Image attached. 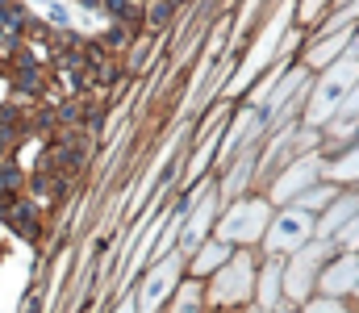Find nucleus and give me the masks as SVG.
I'll return each instance as SVG.
<instances>
[{"instance_id": "f3484780", "label": "nucleus", "mask_w": 359, "mask_h": 313, "mask_svg": "<svg viewBox=\"0 0 359 313\" xmlns=\"http://www.w3.org/2000/svg\"><path fill=\"white\" fill-rule=\"evenodd\" d=\"M347 42H351V29H347V34H343V29H339V34H330V42H322V46H313V50H309V63H313V67H322V63H339Z\"/></svg>"}, {"instance_id": "a211bd4d", "label": "nucleus", "mask_w": 359, "mask_h": 313, "mask_svg": "<svg viewBox=\"0 0 359 313\" xmlns=\"http://www.w3.org/2000/svg\"><path fill=\"white\" fill-rule=\"evenodd\" d=\"M96 42H100V46H104L109 55H117V59H126V46L134 42V34H130L126 25H113V21H109V29H104V34H96Z\"/></svg>"}, {"instance_id": "f03ea898", "label": "nucleus", "mask_w": 359, "mask_h": 313, "mask_svg": "<svg viewBox=\"0 0 359 313\" xmlns=\"http://www.w3.org/2000/svg\"><path fill=\"white\" fill-rule=\"evenodd\" d=\"M355 88H359V59L355 55H343L339 63H330V67L313 80L309 101H305V125H309V130L330 125Z\"/></svg>"}, {"instance_id": "dca6fc26", "label": "nucleus", "mask_w": 359, "mask_h": 313, "mask_svg": "<svg viewBox=\"0 0 359 313\" xmlns=\"http://www.w3.org/2000/svg\"><path fill=\"white\" fill-rule=\"evenodd\" d=\"M251 167H255V142H251V146L243 151V159H238V163L230 167V176L222 180V193H230V197H238V193H243V188L251 184Z\"/></svg>"}, {"instance_id": "b1692460", "label": "nucleus", "mask_w": 359, "mask_h": 313, "mask_svg": "<svg viewBox=\"0 0 359 313\" xmlns=\"http://www.w3.org/2000/svg\"><path fill=\"white\" fill-rule=\"evenodd\" d=\"M271 313H297V305H288V301H284L280 309H271Z\"/></svg>"}, {"instance_id": "1a4fd4ad", "label": "nucleus", "mask_w": 359, "mask_h": 313, "mask_svg": "<svg viewBox=\"0 0 359 313\" xmlns=\"http://www.w3.org/2000/svg\"><path fill=\"white\" fill-rule=\"evenodd\" d=\"M0 221H4L17 238H25V242H38V238H42V230H46V213L34 205L29 197L0 201Z\"/></svg>"}, {"instance_id": "4be33fe9", "label": "nucleus", "mask_w": 359, "mask_h": 313, "mask_svg": "<svg viewBox=\"0 0 359 313\" xmlns=\"http://www.w3.org/2000/svg\"><path fill=\"white\" fill-rule=\"evenodd\" d=\"M334 246H339V251H359V217L334 238Z\"/></svg>"}, {"instance_id": "423d86ee", "label": "nucleus", "mask_w": 359, "mask_h": 313, "mask_svg": "<svg viewBox=\"0 0 359 313\" xmlns=\"http://www.w3.org/2000/svg\"><path fill=\"white\" fill-rule=\"evenodd\" d=\"M180 280H184V255H180V251L155 259L151 272L142 276L138 293H134V297H138V313H163L168 301H172V293L180 288Z\"/></svg>"}, {"instance_id": "4468645a", "label": "nucleus", "mask_w": 359, "mask_h": 313, "mask_svg": "<svg viewBox=\"0 0 359 313\" xmlns=\"http://www.w3.org/2000/svg\"><path fill=\"white\" fill-rule=\"evenodd\" d=\"M29 188V167H21L17 159H4L0 163V201H17L25 197Z\"/></svg>"}, {"instance_id": "ddd939ff", "label": "nucleus", "mask_w": 359, "mask_h": 313, "mask_svg": "<svg viewBox=\"0 0 359 313\" xmlns=\"http://www.w3.org/2000/svg\"><path fill=\"white\" fill-rule=\"evenodd\" d=\"M163 313H209V297H205V280H180V288L172 293Z\"/></svg>"}, {"instance_id": "20e7f679", "label": "nucleus", "mask_w": 359, "mask_h": 313, "mask_svg": "<svg viewBox=\"0 0 359 313\" xmlns=\"http://www.w3.org/2000/svg\"><path fill=\"white\" fill-rule=\"evenodd\" d=\"M271 217H276V213H271V201H268V197H238L234 205L217 217V234H213V238L230 242L234 251H247V246L264 242V234H268Z\"/></svg>"}, {"instance_id": "412c9836", "label": "nucleus", "mask_w": 359, "mask_h": 313, "mask_svg": "<svg viewBox=\"0 0 359 313\" xmlns=\"http://www.w3.org/2000/svg\"><path fill=\"white\" fill-rule=\"evenodd\" d=\"M330 176H334V180H359V151H351L347 159H339V163L330 167Z\"/></svg>"}, {"instance_id": "9d476101", "label": "nucleus", "mask_w": 359, "mask_h": 313, "mask_svg": "<svg viewBox=\"0 0 359 313\" xmlns=\"http://www.w3.org/2000/svg\"><path fill=\"white\" fill-rule=\"evenodd\" d=\"M230 259H234V246H230V242L205 238V242L184 259V276H188V280H209V276H217Z\"/></svg>"}, {"instance_id": "6ab92c4d", "label": "nucleus", "mask_w": 359, "mask_h": 313, "mask_svg": "<svg viewBox=\"0 0 359 313\" xmlns=\"http://www.w3.org/2000/svg\"><path fill=\"white\" fill-rule=\"evenodd\" d=\"M176 8H180V0H147V34L163 29L176 17Z\"/></svg>"}, {"instance_id": "aec40b11", "label": "nucleus", "mask_w": 359, "mask_h": 313, "mask_svg": "<svg viewBox=\"0 0 359 313\" xmlns=\"http://www.w3.org/2000/svg\"><path fill=\"white\" fill-rule=\"evenodd\" d=\"M297 313H359V309L347 305V301H334V297H309Z\"/></svg>"}, {"instance_id": "393cba45", "label": "nucleus", "mask_w": 359, "mask_h": 313, "mask_svg": "<svg viewBox=\"0 0 359 313\" xmlns=\"http://www.w3.org/2000/svg\"><path fill=\"white\" fill-rule=\"evenodd\" d=\"M355 309H359V293H355Z\"/></svg>"}, {"instance_id": "6e6552de", "label": "nucleus", "mask_w": 359, "mask_h": 313, "mask_svg": "<svg viewBox=\"0 0 359 313\" xmlns=\"http://www.w3.org/2000/svg\"><path fill=\"white\" fill-rule=\"evenodd\" d=\"M359 293V251H339L322 280H318V297H334V301H347Z\"/></svg>"}, {"instance_id": "9b49d317", "label": "nucleus", "mask_w": 359, "mask_h": 313, "mask_svg": "<svg viewBox=\"0 0 359 313\" xmlns=\"http://www.w3.org/2000/svg\"><path fill=\"white\" fill-rule=\"evenodd\" d=\"M284 305V259L268 255L264 267H259V280H255V309L271 313Z\"/></svg>"}, {"instance_id": "f257e3e1", "label": "nucleus", "mask_w": 359, "mask_h": 313, "mask_svg": "<svg viewBox=\"0 0 359 313\" xmlns=\"http://www.w3.org/2000/svg\"><path fill=\"white\" fill-rule=\"evenodd\" d=\"M255 280H259V259L251 251H234V259L205 280L209 313H243L255 305Z\"/></svg>"}, {"instance_id": "7ed1b4c3", "label": "nucleus", "mask_w": 359, "mask_h": 313, "mask_svg": "<svg viewBox=\"0 0 359 313\" xmlns=\"http://www.w3.org/2000/svg\"><path fill=\"white\" fill-rule=\"evenodd\" d=\"M334 255H339V246L326 242V238H313L309 246L288 255L284 259V301L301 309L309 297H318V280H322V272H326V263Z\"/></svg>"}, {"instance_id": "2eb2a0df", "label": "nucleus", "mask_w": 359, "mask_h": 313, "mask_svg": "<svg viewBox=\"0 0 359 313\" xmlns=\"http://www.w3.org/2000/svg\"><path fill=\"white\" fill-rule=\"evenodd\" d=\"M334 201H339V184H334V180H330V184H322V180H318V184H313V188H305V193H301L292 205L318 217V213H326V209L334 205Z\"/></svg>"}, {"instance_id": "f8f14e48", "label": "nucleus", "mask_w": 359, "mask_h": 313, "mask_svg": "<svg viewBox=\"0 0 359 313\" xmlns=\"http://www.w3.org/2000/svg\"><path fill=\"white\" fill-rule=\"evenodd\" d=\"M359 217V188H351V193H339V201L326 209L322 217H318V238H326V242H334L351 221Z\"/></svg>"}, {"instance_id": "39448f33", "label": "nucleus", "mask_w": 359, "mask_h": 313, "mask_svg": "<svg viewBox=\"0 0 359 313\" xmlns=\"http://www.w3.org/2000/svg\"><path fill=\"white\" fill-rule=\"evenodd\" d=\"M313 238H318V217L305 213V209H297V205H288L271 217L268 234H264V251L288 259V255H297L301 246H309Z\"/></svg>"}, {"instance_id": "5701e85b", "label": "nucleus", "mask_w": 359, "mask_h": 313, "mask_svg": "<svg viewBox=\"0 0 359 313\" xmlns=\"http://www.w3.org/2000/svg\"><path fill=\"white\" fill-rule=\"evenodd\" d=\"M113 313H138V297H134V293H130V297H121Z\"/></svg>"}, {"instance_id": "0eeeda50", "label": "nucleus", "mask_w": 359, "mask_h": 313, "mask_svg": "<svg viewBox=\"0 0 359 313\" xmlns=\"http://www.w3.org/2000/svg\"><path fill=\"white\" fill-rule=\"evenodd\" d=\"M322 180V159L318 155H297L276 180H271V197L268 201H276V205H284V201H297L305 188H313Z\"/></svg>"}]
</instances>
